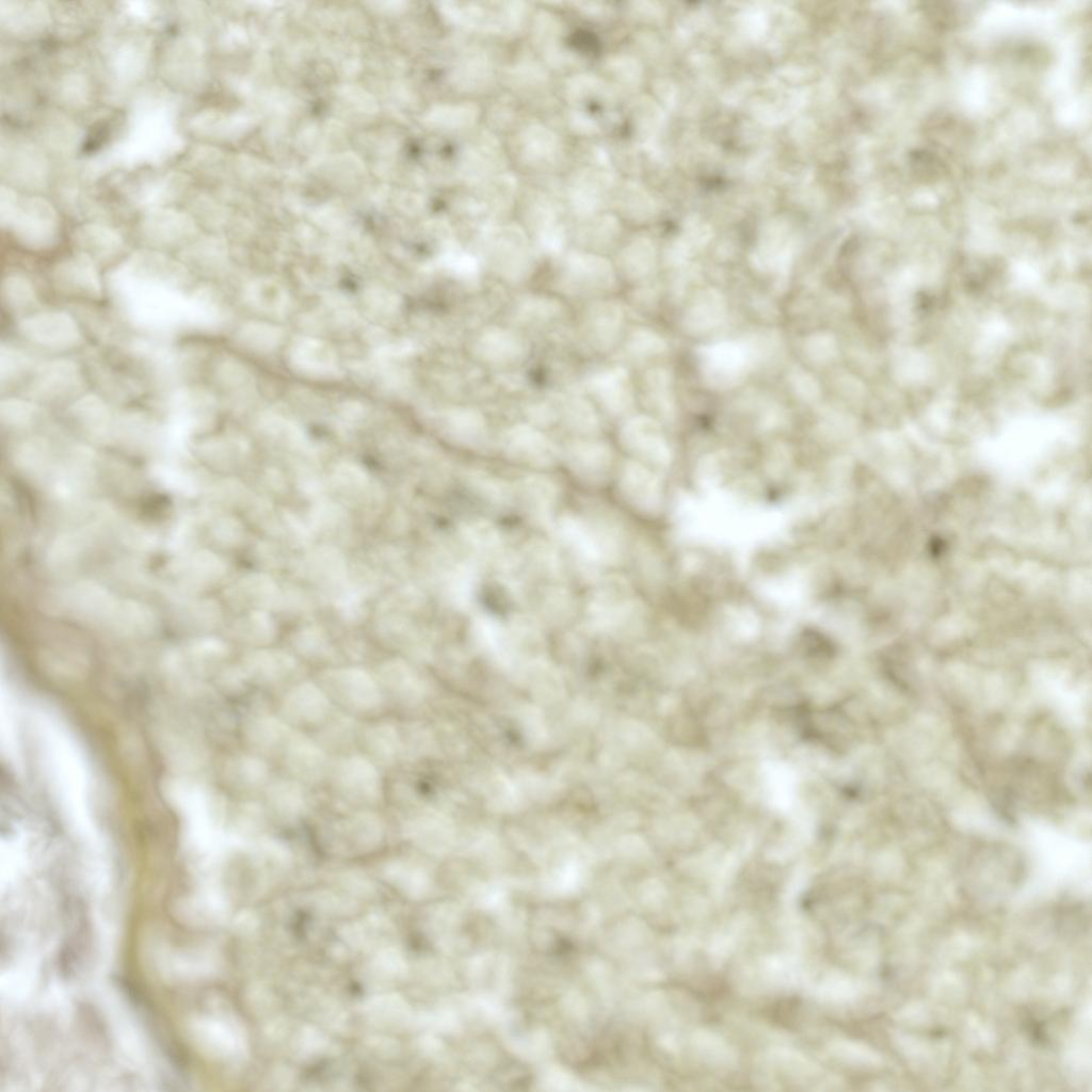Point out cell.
<instances>
[{"label":"cell","mask_w":1092,"mask_h":1092,"mask_svg":"<svg viewBox=\"0 0 1092 1092\" xmlns=\"http://www.w3.org/2000/svg\"><path fill=\"white\" fill-rule=\"evenodd\" d=\"M110 287L125 315L135 325L155 332L192 326L191 300L182 289L133 276L121 267Z\"/></svg>","instance_id":"obj_1"},{"label":"cell","mask_w":1092,"mask_h":1092,"mask_svg":"<svg viewBox=\"0 0 1092 1092\" xmlns=\"http://www.w3.org/2000/svg\"><path fill=\"white\" fill-rule=\"evenodd\" d=\"M628 581L619 574L598 578L587 600L585 613L590 623L600 629L619 631L637 619Z\"/></svg>","instance_id":"obj_2"},{"label":"cell","mask_w":1092,"mask_h":1092,"mask_svg":"<svg viewBox=\"0 0 1092 1092\" xmlns=\"http://www.w3.org/2000/svg\"><path fill=\"white\" fill-rule=\"evenodd\" d=\"M85 380L80 366L68 358L36 365L26 386L30 400L43 404H69L82 396Z\"/></svg>","instance_id":"obj_3"},{"label":"cell","mask_w":1092,"mask_h":1092,"mask_svg":"<svg viewBox=\"0 0 1092 1092\" xmlns=\"http://www.w3.org/2000/svg\"><path fill=\"white\" fill-rule=\"evenodd\" d=\"M320 687L331 701L353 712H373L383 704L378 680L358 668L323 672L320 675Z\"/></svg>","instance_id":"obj_4"},{"label":"cell","mask_w":1092,"mask_h":1092,"mask_svg":"<svg viewBox=\"0 0 1092 1092\" xmlns=\"http://www.w3.org/2000/svg\"><path fill=\"white\" fill-rule=\"evenodd\" d=\"M615 283L612 264L603 256L571 252L559 268L558 285L572 295L590 296L610 291Z\"/></svg>","instance_id":"obj_5"},{"label":"cell","mask_w":1092,"mask_h":1092,"mask_svg":"<svg viewBox=\"0 0 1092 1092\" xmlns=\"http://www.w3.org/2000/svg\"><path fill=\"white\" fill-rule=\"evenodd\" d=\"M17 330L28 342L50 351H70L83 342L78 322L63 310H39L25 316Z\"/></svg>","instance_id":"obj_6"},{"label":"cell","mask_w":1092,"mask_h":1092,"mask_svg":"<svg viewBox=\"0 0 1092 1092\" xmlns=\"http://www.w3.org/2000/svg\"><path fill=\"white\" fill-rule=\"evenodd\" d=\"M332 785L342 800L359 806L376 804L383 793L382 778L375 765L360 755L347 756L335 765Z\"/></svg>","instance_id":"obj_7"},{"label":"cell","mask_w":1092,"mask_h":1092,"mask_svg":"<svg viewBox=\"0 0 1092 1092\" xmlns=\"http://www.w3.org/2000/svg\"><path fill=\"white\" fill-rule=\"evenodd\" d=\"M485 256L489 267L509 282H521L534 270L526 236L516 227L495 232L486 244Z\"/></svg>","instance_id":"obj_8"},{"label":"cell","mask_w":1092,"mask_h":1092,"mask_svg":"<svg viewBox=\"0 0 1092 1092\" xmlns=\"http://www.w3.org/2000/svg\"><path fill=\"white\" fill-rule=\"evenodd\" d=\"M501 450L509 461L536 469L551 468L562 456L548 436L527 423L515 424L504 432Z\"/></svg>","instance_id":"obj_9"},{"label":"cell","mask_w":1092,"mask_h":1092,"mask_svg":"<svg viewBox=\"0 0 1092 1092\" xmlns=\"http://www.w3.org/2000/svg\"><path fill=\"white\" fill-rule=\"evenodd\" d=\"M562 456L571 475L584 485L603 486L611 478L614 455L604 441L591 438L572 440Z\"/></svg>","instance_id":"obj_10"},{"label":"cell","mask_w":1092,"mask_h":1092,"mask_svg":"<svg viewBox=\"0 0 1092 1092\" xmlns=\"http://www.w3.org/2000/svg\"><path fill=\"white\" fill-rule=\"evenodd\" d=\"M51 280L62 295L84 300H100L103 292L97 266L83 255L65 258L52 269Z\"/></svg>","instance_id":"obj_11"},{"label":"cell","mask_w":1092,"mask_h":1092,"mask_svg":"<svg viewBox=\"0 0 1092 1092\" xmlns=\"http://www.w3.org/2000/svg\"><path fill=\"white\" fill-rule=\"evenodd\" d=\"M513 484L514 505L539 524H551L553 512L560 501L559 485L542 473H529Z\"/></svg>","instance_id":"obj_12"},{"label":"cell","mask_w":1092,"mask_h":1092,"mask_svg":"<svg viewBox=\"0 0 1092 1092\" xmlns=\"http://www.w3.org/2000/svg\"><path fill=\"white\" fill-rule=\"evenodd\" d=\"M215 410L213 396L198 385L180 387L170 399L171 421L182 431L200 432L210 427Z\"/></svg>","instance_id":"obj_13"},{"label":"cell","mask_w":1092,"mask_h":1092,"mask_svg":"<svg viewBox=\"0 0 1092 1092\" xmlns=\"http://www.w3.org/2000/svg\"><path fill=\"white\" fill-rule=\"evenodd\" d=\"M331 700L323 689L312 682H302L290 689L279 706L285 721L296 726H317L328 717Z\"/></svg>","instance_id":"obj_14"},{"label":"cell","mask_w":1092,"mask_h":1092,"mask_svg":"<svg viewBox=\"0 0 1092 1092\" xmlns=\"http://www.w3.org/2000/svg\"><path fill=\"white\" fill-rule=\"evenodd\" d=\"M703 372L714 388H728L738 383L750 365L741 343L721 342L703 351Z\"/></svg>","instance_id":"obj_15"},{"label":"cell","mask_w":1092,"mask_h":1092,"mask_svg":"<svg viewBox=\"0 0 1092 1092\" xmlns=\"http://www.w3.org/2000/svg\"><path fill=\"white\" fill-rule=\"evenodd\" d=\"M529 346L515 331L492 326L482 331L473 342V354L483 363L509 366L521 362Z\"/></svg>","instance_id":"obj_16"},{"label":"cell","mask_w":1092,"mask_h":1092,"mask_svg":"<svg viewBox=\"0 0 1092 1092\" xmlns=\"http://www.w3.org/2000/svg\"><path fill=\"white\" fill-rule=\"evenodd\" d=\"M283 753L286 769L295 781L317 784L325 777L328 770L327 756L316 742L293 734Z\"/></svg>","instance_id":"obj_17"},{"label":"cell","mask_w":1092,"mask_h":1092,"mask_svg":"<svg viewBox=\"0 0 1092 1092\" xmlns=\"http://www.w3.org/2000/svg\"><path fill=\"white\" fill-rule=\"evenodd\" d=\"M588 389L603 410L613 417L626 414L632 406L629 374L622 367L597 372L588 381Z\"/></svg>","instance_id":"obj_18"},{"label":"cell","mask_w":1092,"mask_h":1092,"mask_svg":"<svg viewBox=\"0 0 1092 1092\" xmlns=\"http://www.w3.org/2000/svg\"><path fill=\"white\" fill-rule=\"evenodd\" d=\"M623 322L624 312L619 304L611 301L596 302L585 311L584 335L595 350L606 352L616 344Z\"/></svg>","instance_id":"obj_19"},{"label":"cell","mask_w":1092,"mask_h":1092,"mask_svg":"<svg viewBox=\"0 0 1092 1092\" xmlns=\"http://www.w3.org/2000/svg\"><path fill=\"white\" fill-rule=\"evenodd\" d=\"M325 828V832L331 838L350 844L360 850L376 847L385 835L383 820L370 810L357 812L347 819L330 823Z\"/></svg>","instance_id":"obj_20"},{"label":"cell","mask_w":1092,"mask_h":1092,"mask_svg":"<svg viewBox=\"0 0 1092 1092\" xmlns=\"http://www.w3.org/2000/svg\"><path fill=\"white\" fill-rule=\"evenodd\" d=\"M68 419L84 434L96 439H108L115 412L98 395H82L67 408Z\"/></svg>","instance_id":"obj_21"},{"label":"cell","mask_w":1092,"mask_h":1092,"mask_svg":"<svg viewBox=\"0 0 1092 1092\" xmlns=\"http://www.w3.org/2000/svg\"><path fill=\"white\" fill-rule=\"evenodd\" d=\"M553 530L562 546L579 563L591 568L601 566L587 518L563 515L555 520Z\"/></svg>","instance_id":"obj_22"},{"label":"cell","mask_w":1092,"mask_h":1092,"mask_svg":"<svg viewBox=\"0 0 1092 1092\" xmlns=\"http://www.w3.org/2000/svg\"><path fill=\"white\" fill-rule=\"evenodd\" d=\"M266 808L278 822L295 823L308 809L306 792L298 781H275L266 789Z\"/></svg>","instance_id":"obj_23"},{"label":"cell","mask_w":1092,"mask_h":1092,"mask_svg":"<svg viewBox=\"0 0 1092 1092\" xmlns=\"http://www.w3.org/2000/svg\"><path fill=\"white\" fill-rule=\"evenodd\" d=\"M517 557L524 575L545 579L548 583L561 582L564 577V565L558 549L543 539L526 541Z\"/></svg>","instance_id":"obj_24"},{"label":"cell","mask_w":1092,"mask_h":1092,"mask_svg":"<svg viewBox=\"0 0 1092 1092\" xmlns=\"http://www.w3.org/2000/svg\"><path fill=\"white\" fill-rule=\"evenodd\" d=\"M463 544L473 558L499 565L509 553L499 529L483 518H473L460 528Z\"/></svg>","instance_id":"obj_25"},{"label":"cell","mask_w":1092,"mask_h":1092,"mask_svg":"<svg viewBox=\"0 0 1092 1092\" xmlns=\"http://www.w3.org/2000/svg\"><path fill=\"white\" fill-rule=\"evenodd\" d=\"M625 450L639 457L655 461L664 452V444L658 423L648 416H636L627 420L619 434Z\"/></svg>","instance_id":"obj_26"},{"label":"cell","mask_w":1092,"mask_h":1092,"mask_svg":"<svg viewBox=\"0 0 1092 1092\" xmlns=\"http://www.w3.org/2000/svg\"><path fill=\"white\" fill-rule=\"evenodd\" d=\"M246 673L251 679L262 687H276L298 672L296 660L280 651H258L251 654L245 662Z\"/></svg>","instance_id":"obj_27"},{"label":"cell","mask_w":1092,"mask_h":1092,"mask_svg":"<svg viewBox=\"0 0 1092 1092\" xmlns=\"http://www.w3.org/2000/svg\"><path fill=\"white\" fill-rule=\"evenodd\" d=\"M378 682L397 703L406 707L420 702L423 689L419 677L404 661L389 660L378 672Z\"/></svg>","instance_id":"obj_28"},{"label":"cell","mask_w":1092,"mask_h":1092,"mask_svg":"<svg viewBox=\"0 0 1092 1092\" xmlns=\"http://www.w3.org/2000/svg\"><path fill=\"white\" fill-rule=\"evenodd\" d=\"M726 301L714 288H706L698 292L686 311L682 326L687 333L698 335L716 327L725 317Z\"/></svg>","instance_id":"obj_29"},{"label":"cell","mask_w":1092,"mask_h":1092,"mask_svg":"<svg viewBox=\"0 0 1092 1092\" xmlns=\"http://www.w3.org/2000/svg\"><path fill=\"white\" fill-rule=\"evenodd\" d=\"M463 481L473 497L485 505L503 510L514 505L513 484L479 468H469Z\"/></svg>","instance_id":"obj_30"},{"label":"cell","mask_w":1092,"mask_h":1092,"mask_svg":"<svg viewBox=\"0 0 1092 1092\" xmlns=\"http://www.w3.org/2000/svg\"><path fill=\"white\" fill-rule=\"evenodd\" d=\"M360 742L369 758L381 766L390 767L402 757L401 734L390 723L373 724L365 728Z\"/></svg>","instance_id":"obj_31"},{"label":"cell","mask_w":1092,"mask_h":1092,"mask_svg":"<svg viewBox=\"0 0 1092 1092\" xmlns=\"http://www.w3.org/2000/svg\"><path fill=\"white\" fill-rule=\"evenodd\" d=\"M617 491L625 502L638 510L648 509L655 500V488L649 473L635 461L623 465L617 476Z\"/></svg>","instance_id":"obj_32"},{"label":"cell","mask_w":1092,"mask_h":1092,"mask_svg":"<svg viewBox=\"0 0 1092 1092\" xmlns=\"http://www.w3.org/2000/svg\"><path fill=\"white\" fill-rule=\"evenodd\" d=\"M246 736L256 751L264 755H274L284 752L293 733L285 721L261 716L250 722Z\"/></svg>","instance_id":"obj_33"},{"label":"cell","mask_w":1092,"mask_h":1092,"mask_svg":"<svg viewBox=\"0 0 1092 1092\" xmlns=\"http://www.w3.org/2000/svg\"><path fill=\"white\" fill-rule=\"evenodd\" d=\"M446 434L452 443L461 447L478 449L486 440V420L484 416L476 410H456L448 417Z\"/></svg>","instance_id":"obj_34"},{"label":"cell","mask_w":1092,"mask_h":1092,"mask_svg":"<svg viewBox=\"0 0 1092 1092\" xmlns=\"http://www.w3.org/2000/svg\"><path fill=\"white\" fill-rule=\"evenodd\" d=\"M536 619L551 624L568 621L576 612V600L562 582L546 584L536 596Z\"/></svg>","instance_id":"obj_35"},{"label":"cell","mask_w":1092,"mask_h":1092,"mask_svg":"<svg viewBox=\"0 0 1092 1092\" xmlns=\"http://www.w3.org/2000/svg\"><path fill=\"white\" fill-rule=\"evenodd\" d=\"M587 521L601 565H619L625 552V542L619 524L605 517L587 518Z\"/></svg>","instance_id":"obj_36"},{"label":"cell","mask_w":1092,"mask_h":1092,"mask_svg":"<svg viewBox=\"0 0 1092 1092\" xmlns=\"http://www.w3.org/2000/svg\"><path fill=\"white\" fill-rule=\"evenodd\" d=\"M655 262L656 253L652 243L645 239H637L621 251L616 267L626 279L637 282L653 271Z\"/></svg>","instance_id":"obj_37"},{"label":"cell","mask_w":1092,"mask_h":1092,"mask_svg":"<svg viewBox=\"0 0 1092 1092\" xmlns=\"http://www.w3.org/2000/svg\"><path fill=\"white\" fill-rule=\"evenodd\" d=\"M1 296L4 306L15 314H33L39 306L38 294L31 280L18 273L6 275L2 280Z\"/></svg>","instance_id":"obj_38"},{"label":"cell","mask_w":1092,"mask_h":1092,"mask_svg":"<svg viewBox=\"0 0 1092 1092\" xmlns=\"http://www.w3.org/2000/svg\"><path fill=\"white\" fill-rule=\"evenodd\" d=\"M559 416L565 427L583 436H591L599 431L598 416L593 406L584 399L572 397L562 404Z\"/></svg>","instance_id":"obj_39"},{"label":"cell","mask_w":1092,"mask_h":1092,"mask_svg":"<svg viewBox=\"0 0 1092 1092\" xmlns=\"http://www.w3.org/2000/svg\"><path fill=\"white\" fill-rule=\"evenodd\" d=\"M44 413L38 403L20 398H6L0 402V420L9 429H28L39 423Z\"/></svg>","instance_id":"obj_40"},{"label":"cell","mask_w":1092,"mask_h":1092,"mask_svg":"<svg viewBox=\"0 0 1092 1092\" xmlns=\"http://www.w3.org/2000/svg\"><path fill=\"white\" fill-rule=\"evenodd\" d=\"M645 398L647 404L660 415H670L674 403L670 394L671 373L663 368H654L644 375Z\"/></svg>","instance_id":"obj_41"},{"label":"cell","mask_w":1092,"mask_h":1092,"mask_svg":"<svg viewBox=\"0 0 1092 1092\" xmlns=\"http://www.w3.org/2000/svg\"><path fill=\"white\" fill-rule=\"evenodd\" d=\"M32 358L12 344L1 343L0 350V383L1 388L11 386L35 369Z\"/></svg>","instance_id":"obj_42"},{"label":"cell","mask_w":1092,"mask_h":1092,"mask_svg":"<svg viewBox=\"0 0 1092 1092\" xmlns=\"http://www.w3.org/2000/svg\"><path fill=\"white\" fill-rule=\"evenodd\" d=\"M562 312L560 303L548 296L531 295L523 299L516 308L517 319L523 323H544L556 319Z\"/></svg>","instance_id":"obj_43"},{"label":"cell","mask_w":1092,"mask_h":1092,"mask_svg":"<svg viewBox=\"0 0 1092 1092\" xmlns=\"http://www.w3.org/2000/svg\"><path fill=\"white\" fill-rule=\"evenodd\" d=\"M606 184V177L593 173L582 174L572 193L576 209L581 213L595 210L599 204L603 187Z\"/></svg>","instance_id":"obj_44"},{"label":"cell","mask_w":1092,"mask_h":1092,"mask_svg":"<svg viewBox=\"0 0 1092 1092\" xmlns=\"http://www.w3.org/2000/svg\"><path fill=\"white\" fill-rule=\"evenodd\" d=\"M667 349L664 339L648 328L635 330L626 342L627 354L637 360L658 356Z\"/></svg>","instance_id":"obj_45"},{"label":"cell","mask_w":1092,"mask_h":1092,"mask_svg":"<svg viewBox=\"0 0 1092 1092\" xmlns=\"http://www.w3.org/2000/svg\"><path fill=\"white\" fill-rule=\"evenodd\" d=\"M523 146L530 159L543 160L550 158L557 151L558 140L549 129L531 126L523 135Z\"/></svg>","instance_id":"obj_46"},{"label":"cell","mask_w":1092,"mask_h":1092,"mask_svg":"<svg viewBox=\"0 0 1092 1092\" xmlns=\"http://www.w3.org/2000/svg\"><path fill=\"white\" fill-rule=\"evenodd\" d=\"M835 338L826 332L809 335L804 342L806 357L816 365H825L836 355Z\"/></svg>","instance_id":"obj_47"},{"label":"cell","mask_w":1092,"mask_h":1092,"mask_svg":"<svg viewBox=\"0 0 1092 1092\" xmlns=\"http://www.w3.org/2000/svg\"><path fill=\"white\" fill-rule=\"evenodd\" d=\"M293 645L299 654L308 659H322L330 654V643L326 637L315 629H305L298 633Z\"/></svg>","instance_id":"obj_48"},{"label":"cell","mask_w":1092,"mask_h":1092,"mask_svg":"<svg viewBox=\"0 0 1092 1092\" xmlns=\"http://www.w3.org/2000/svg\"><path fill=\"white\" fill-rule=\"evenodd\" d=\"M789 386L800 400L815 403L821 397V387L816 378L803 369H796L789 374Z\"/></svg>","instance_id":"obj_49"},{"label":"cell","mask_w":1092,"mask_h":1092,"mask_svg":"<svg viewBox=\"0 0 1092 1092\" xmlns=\"http://www.w3.org/2000/svg\"><path fill=\"white\" fill-rule=\"evenodd\" d=\"M355 730V724L348 718H338L328 723L323 734V741L332 745L331 748H338L342 744H347L353 737Z\"/></svg>","instance_id":"obj_50"},{"label":"cell","mask_w":1092,"mask_h":1092,"mask_svg":"<svg viewBox=\"0 0 1092 1092\" xmlns=\"http://www.w3.org/2000/svg\"><path fill=\"white\" fill-rule=\"evenodd\" d=\"M619 225L613 219L606 218L589 229L588 241L594 246H607L615 240Z\"/></svg>","instance_id":"obj_51"},{"label":"cell","mask_w":1092,"mask_h":1092,"mask_svg":"<svg viewBox=\"0 0 1092 1092\" xmlns=\"http://www.w3.org/2000/svg\"><path fill=\"white\" fill-rule=\"evenodd\" d=\"M335 479L338 487L347 492L360 489L367 484V476L357 468H344L335 473Z\"/></svg>","instance_id":"obj_52"},{"label":"cell","mask_w":1092,"mask_h":1092,"mask_svg":"<svg viewBox=\"0 0 1092 1092\" xmlns=\"http://www.w3.org/2000/svg\"><path fill=\"white\" fill-rule=\"evenodd\" d=\"M528 416L535 424L549 425L559 417V414L546 405H537L528 411Z\"/></svg>","instance_id":"obj_53"}]
</instances>
